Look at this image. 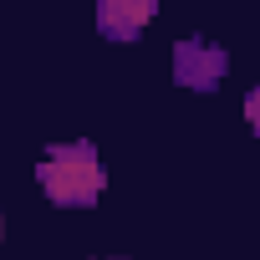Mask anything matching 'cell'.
Listing matches in <instances>:
<instances>
[{
	"instance_id": "6da1fadb",
	"label": "cell",
	"mask_w": 260,
	"mask_h": 260,
	"mask_svg": "<svg viewBox=\"0 0 260 260\" xmlns=\"http://www.w3.org/2000/svg\"><path fill=\"white\" fill-rule=\"evenodd\" d=\"M36 184L46 189L51 204L87 209V204H97V194H102L107 179H102V158H97L92 143H56L36 164Z\"/></svg>"
},
{
	"instance_id": "7a4b0ae2",
	"label": "cell",
	"mask_w": 260,
	"mask_h": 260,
	"mask_svg": "<svg viewBox=\"0 0 260 260\" xmlns=\"http://www.w3.org/2000/svg\"><path fill=\"white\" fill-rule=\"evenodd\" d=\"M224 67H230V56H224L219 46L199 41V36H189V41H179V46H174V82H179V87L214 92V87H219V77H224Z\"/></svg>"
},
{
	"instance_id": "3957f363",
	"label": "cell",
	"mask_w": 260,
	"mask_h": 260,
	"mask_svg": "<svg viewBox=\"0 0 260 260\" xmlns=\"http://www.w3.org/2000/svg\"><path fill=\"white\" fill-rule=\"evenodd\" d=\"M158 16V0H97V31L112 41H133Z\"/></svg>"
},
{
	"instance_id": "277c9868",
	"label": "cell",
	"mask_w": 260,
	"mask_h": 260,
	"mask_svg": "<svg viewBox=\"0 0 260 260\" xmlns=\"http://www.w3.org/2000/svg\"><path fill=\"white\" fill-rule=\"evenodd\" d=\"M245 117H250V127L260 133V87H250V92H245Z\"/></svg>"
}]
</instances>
